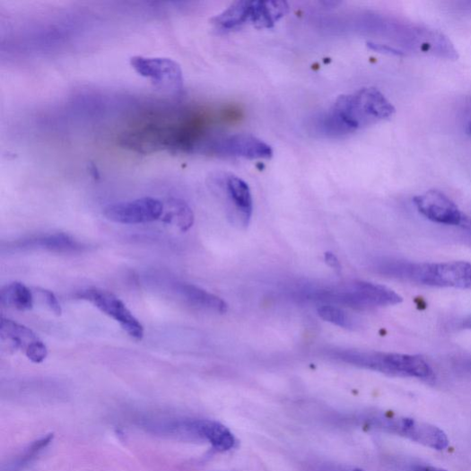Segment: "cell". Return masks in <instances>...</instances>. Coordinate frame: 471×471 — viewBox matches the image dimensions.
<instances>
[{
  "label": "cell",
  "instance_id": "obj_1",
  "mask_svg": "<svg viewBox=\"0 0 471 471\" xmlns=\"http://www.w3.org/2000/svg\"><path fill=\"white\" fill-rule=\"evenodd\" d=\"M395 108L376 88H363L341 95L324 112L314 115L308 123L310 134L323 138H341L388 120Z\"/></svg>",
  "mask_w": 471,
  "mask_h": 471
},
{
  "label": "cell",
  "instance_id": "obj_2",
  "mask_svg": "<svg viewBox=\"0 0 471 471\" xmlns=\"http://www.w3.org/2000/svg\"><path fill=\"white\" fill-rule=\"evenodd\" d=\"M387 275L436 287H451L471 292V264L465 261L446 263H388L379 267Z\"/></svg>",
  "mask_w": 471,
  "mask_h": 471
},
{
  "label": "cell",
  "instance_id": "obj_3",
  "mask_svg": "<svg viewBox=\"0 0 471 471\" xmlns=\"http://www.w3.org/2000/svg\"><path fill=\"white\" fill-rule=\"evenodd\" d=\"M196 154L246 160H270L274 152L267 143L249 134L213 135L206 134Z\"/></svg>",
  "mask_w": 471,
  "mask_h": 471
},
{
  "label": "cell",
  "instance_id": "obj_4",
  "mask_svg": "<svg viewBox=\"0 0 471 471\" xmlns=\"http://www.w3.org/2000/svg\"><path fill=\"white\" fill-rule=\"evenodd\" d=\"M178 125H147L124 132L119 137L122 147L139 154L161 151L175 152Z\"/></svg>",
  "mask_w": 471,
  "mask_h": 471
},
{
  "label": "cell",
  "instance_id": "obj_5",
  "mask_svg": "<svg viewBox=\"0 0 471 471\" xmlns=\"http://www.w3.org/2000/svg\"><path fill=\"white\" fill-rule=\"evenodd\" d=\"M364 368L389 376L429 379L433 371L427 362L419 355L367 352Z\"/></svg>",
  "mask_w": 471,
  "mask_h": 471
},
{
  "label": "cell",
  "instance_id": "obj_6",
  "mask_svg": "<svg viewBox=\"0 0 471 471\" xmlns=\"http://www.w3.org/2000/svg\"><path fill=\"white\" fill-rule=\"evenodd\" d=\"M130 65L139 76L162 91L179 93L184 89L182 67L170 58L136 56Z\"/></svg>",
  "mask_w": 471,
  "mask_h": 471
},
{
  "label": "cell",
  "instance_id": "obj_7",
  "mask_svg": "<svg viewBox=\"0 0 471 471\" xmlns=\"http://www.w3.org/2000/svg\"><path fill=\"white\" fill-rule=\"evenodd\" d=\"M328 299L361 310L394 306L404 301L394 290L369 282H355L344 292L328 295Z\"/></svg>",
  "mask_w": 471,
  "mask_h": 471
},
{
  "label": "cell",
  "instance_id": "obj_8",
  "mask_svg": "<svg viewBox=\"0 0 471 471\" xmlns=\"http://www.w3.org/2000/svg\"><path fill=\"white\" fill-rule=\"evenodd\" d=\"M76 298L92 303L102 313L114 318L133 339L136 341L143 339V325L131 313L126 304L113 293L93 287L81 290L76 294Z\"/></svg>",
  "mask_w": 471,
  "mask_h": 471
},
{
  "label": "cell",
  "instance_id": "obj_9",
  "mask_svg": "<svg viewBox=\"0 0 471 471\" xmlns=\"http://www.w3.org/2000/svg\"><path fill=\"white\" fill-rule=\"evenodd\" d=\"M382 429L434 450L449 445L447 433L438 426L406 417H387L379 422Z\"/></svg>",
  "mask_w": 471,
  "mask_h": 471
},
{
  "label": "cell",
  "instance_id": "obj_10",
  "mask_svg": "<svg viewBox=\"0 0 471 471\" xmlns=\"http://www.w3.org/2000/svg\"><path fill=\"white\" fill-rule=\"evenodd\" d=\"M214 183L226 196L232 222L247 227L252 215L253 201L245 180L230 172H219L214 177Z\"/></svg>",
  "mask_w": 471,
  "mask_h": 471
},
{
  "label": "cell",
  "instance_id": "obj_11",
  "mask_svg": "<svg viewBox=\"0 0 471 471\" xmlns=\"http://www.w3.org/2000/svg\"><path fill=\"white\" fill-rule=\"evenodd\" d=\"M163 211L164 205L160 200L144 197L109 205L104 208L103 214L108 221L115 223L136 225L160 220Z\"/></svg>",
  "mask_w": 471,
  "mask_h": 471
},
{
  "label": "cell",
  "instance_id": "obj_12",
  "mask_svg": "<svg viewBox=\"0 0 471 471\" xmlns=\"http://www.w3.org/2000/svg\"><path fill=\"white\" fill-rule=\"evenodd\" d=\"M414 204L428 221L447 226H460L467 217L458 206L444 193L430 190L414 198Z\"/></svg>",
  "mask_w": 471,
  "mask_h": 471
},
{
  "label": "cell",
  "instance_id": "obj_13",
  "mask_svg": "<svg viewBox=\"0 0 471 471\" xmlns=\"http://www.w3.org/2000/svg\"><path fill=\"white\" fill-rule=\"evenodd\" d=\"M189 433L208 442L219 452H226L236 447L237 440L229 428L213 420H195L184 424Z\"/></svg>",
  "mask_w": 471,
  "mask_h": 471
},
{
  "label": "cell",
  "instance_id": "obj_14",
  "mask_svg": "<svg viewBox=\"0 0 471 471\" xmlns=\"http://www.w3.org/2000/svg\"><path fill=\"white\" fill-rule=\"evenodd\" d=\"M175 292L192 306L220 314H225L229 310L228 304L222 299L205 292V290L196 285L179 283L175 285Z\"/></svg>",
  "mask_w": 471,
  "mask_h": 471
},
{
  "label": "cell",
  "instance_id": "obj_15",
  "mask_svg": "<svg viewBox=\"0 0 471 471\" xmlns=\"http://www.w3.org/2000/svg\"><path fill=\"white\" fill-rule=\"evenodd\" d=\"M289 12L285 2H251L250 24L257 29H269Z\"/></svg>",
  "mask_w": 471,
  "mask_h": 471
},
{
  "label": "cell",
  "instance_id": "obj_16",
  "mask_svg": "<svg viewBox=\"0 0 471 471\" xmlns=\"http://www.w3.org/2000/svg\"><path fill=\"white\" fill-rule=\"evenodd\" d=\"M0 338L3 343H8L14 350H22L24 353L34 344L41 341L26 326L4 318L0 321Z\"/></svg>",
  "mask_w": 471,
  "mask_h": 471
},
{
  "label": "cell",
  "instance_id": "obj_17",
  "mask_svg": "<svg viewBox=\"0 0 471 471\" xmlns=\"http://www.w3.org/2000/svg\"><path fill=\"white\" fill-rule=\"evenodd\" d=\"M18 247L22 249L38 248L60 253L78 252L83 249L79 241L64 233L49 234L25 240L20 242Z\"/></svg>",
  "mask_w": 471,
  "mask_h": 471
},
{
  "label": "cell",
  "instance_id": "obj_18",
  "mask_svg": "<svg viewBox=\"0 0 471 471\" xmlns=\"http://www.w3.org/2000/svg\"><path fill=\"white\" fill-rule=\"evenodd\" d=\"M251 2H236L212 20L216 31L229 32L250 24Z\"/></svg>",
  "mask_w": 471,
  "mask_h": 471
},
{
  "label": "cell",
  "instance_id": "obj_19",
  "mask_svg": "<svg viewBox=\"0 0 471 471\" xmlns=\"http://www.w3.org/2000/svg\"><path fill=\"white\" fill-rule=\"evenodd\" d=\"M0 302L5 307L27 311L33 307V295L22 283L13 282L4 286L0 292Z\"/></svg>",
  "mask_w": 471,
  "mask_h": 471
},
{
  "label": "cell",
  "instance_id": "obj_20",
  "mask_svg": "<svg viewBox=\"0 0 471 471\" xmlns=\"http://www.w3.org/2000/svg\"><path fill=\"white\" fill-rule=\"evenodd\" d=\"M170 217H167L169 222L175 220L180 231H188L195 222V215L190 206L182 200L173 199L170 202Z\"/></svg>",
  "mask_w": 471,
  "mask_h": 471
},
{
  "label": "cell",
  "instance_id": "obj_21",
  "mask_svg": "<svg viewBox=\"0 0 471 471\" xmlns=\"http://www.w3.org/2000/svg\"><path fill=\"white\" fill-rule=\"evenodd\" d=\"M318 313L324 320L337 325L341 328L351 330L356 327L355 319L337 307L322 306L318 309Z\"/></svg>",
  "mask_w": 471,
  "mask_h": 471
},
{
  "label": "cell",
  "instance_id": "obj_22",
  "mask_svg": "<svg viewBox=\"0 0 471 471\" xmlns=\"http://www.w3.org/2000/svg\"><path fill=\"white\" fill-rule=\"evenodd\" d=\"M53 439L54 433H49L46 438L35 441L22 456V458L20 461V466H24L26 463L31 461V458L46 449L52 442Z\"/></svg>",
  "mask_w": 471,
  "mask_h": 471
},
{
  "label": "cell",
  "instance_id": "obj_23",
  "mask_svg": "<svg viewBox=\"0 0 471 471\" xmlns=\"http://www.w3.org/2000/svg\"><path fill=\"white\" fill-rule=\"evenodd\" d=\"M25 354L32 363L41 364L47 359L48 350L47 345L42 341H39L34 344Z\"/></svg>",
  "mask_w": 471,
  "mask_h": 471
},
{
  "label": "cell",
  "instance_id": "obj_24",
  "mask_svg": "<svg viewBox=\"0 0 471 471\" xmlns=\"http://www.w3.org/2000/svg\"><path fill=\"white\" fill-rule=\"evenodd\" d=\"M47 307L57 316L62 314V308L55 294L47 289H36Z\"/></svg>",
  "mask_w": 471,
  "mask_h": 471
},
{
  "label": "cell",
  "instance_id": "obj_25",
  "mask_svg": "<svg viewBox=\"0 0 471 471\" xmlns=\"http://www.w3.org/2000/svg\"><path fill=\"white\" fill-rule=\"evenodd\" d=\"M369 48L374 51L384 53L387 55L396 56V57H403L405 56V53L401 50L395 49L391 47H388L387 45H380V44H375V43H370Z\"/></svg>",
  "mask_w": 471,
  "mask_h": 471
},
{
  "label": "cell",
  "instance_id": "obj_26",
  "mask_svg": "<svg viewBox=\"0 0 471 471\" xmlns=\"http://www.w3.org/2000/svg\"><path fill=\"white\" fill-rule=\"evenodd\" d=\"M324 258H325V262L327 263V265L330 267H332L335 271H336L338 274L342 272V266L338 258L334 255V253L326 252Z\"/></svg>",
  "mask_w": 471,
  "mask_h": 471
},
{
  "label": "cell",
  "instance_id": "obj_27",
  "mask_svg": "<svg viewBox=\"0 0 471 471\" xmlns=\"http://www.w3.org/2000/svg\"><path fill=\"white\" fill-rule=\"evenodd\" d=\"M417 471H448V470L440 468L437 467L424 466L420 468H417Z\"/></svg>",
  "mask_w": 471,
  "mask_h": 471
},
{
  "label": "cell",
  "instance_id": "obj_28",
  "mask_svg": "<svg viewBox=\"0 0 471 471\" xmlns=\"http://www.w3.org/2000/svg\"><path fill=\"white\" fill-rule=\"evenodd\" d=\"M462 327L464 329L471 330V317L466 318L462 323Z\"/></svg>",
  "mask_w": 471,
  "mask_h": 471
},
{
  "label": "cell",
  "instance_id": "obj_29",
  "mask_svg": "<svg viewBox=\"0 0 471 471\" xmlns=\"http://www.w3.org/2000/svg\"><path fill=\"white\" fill-rule=\"evenodd\" d=\"M467 366L468 368H471V360H468V361L467 362Z\"/></svg>",
  "mask_w": 471,
  "mask_h": 471
},
{
  "label": "cell",
  "instance_id": "obj_30",
  "mask_svg": "<svg viewBox=\"0 0 471 471\" xmlns=\"http://www.w3.org/2000/svg\"><path fill=\"white\" fill-rule=\"evenodd\" d=\"M469 131H470V133H471V123H470V125H469Z\"/></svg>",
  "mask_w": 471,
  "mask_h": 471
},
{
  "label": "cell",
  "instance_id": "obj_31",
  "mask_svg": "<svg viewBox=\"0 0 471 471\" xmlns=\"http://www.w3.org/2000/svg\"><path fill=\"white\" fill-rule=\"evenodd\" d=\"M353 471H364V470H361V469H355V470H353Z\"/></svg>",
  "mask_w": 471,
  "mask_h": 471
}]
</instances>
